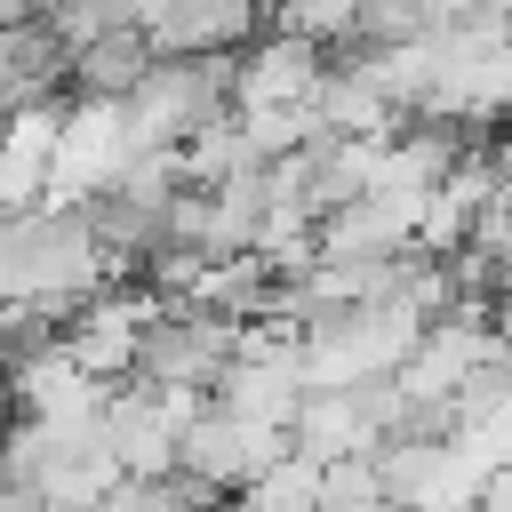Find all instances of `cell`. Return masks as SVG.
<instances>
[{
  "label": "cell",
  "instance_id": "cell-1",
  "mask_svg": "<svg viewBox=\"0 0 512 512\" xmlns=\"http://www.w3.org/2000/svg\"><path fill=\"white\" fill-rule=\"evenodd\" d=\"M112 280V256L96 248L80 208H24L0 216V304L40 312L48 328L72 320L96 288Z\"/></svg>",
  "mask_w": 512,
  "mask_h": 512
},
{
  "label": "cell",
  "instance_id": "cell-2",
  "mask_svg": "<svg viewBox=\"0 0 512 512\" xmlns=\"http://www.w3.org/2000/svg\"><path fill=\"white\" fill-rule=\"evenodd\" d=\"M376 480L392 512H480L496 464L464 432H400L376 448Z\"/></svg>",
  "mask_w": 512,
  "mask_h": 512
},
{
  "label": "cell",
  "instance_id": "cell-3",
  "mask_svg": "<svg viewBox=\"0 0 512 512\" xmlns=\"http://www.w3.org/2000/svg\"><path fill=\"white\" fill-rule=\"evenodd\" d=\"M280 456H288V432L248 424V416H232V408L208 400V408L192 416V432L176 440V480L200 488L208 504H224V496H248Z\"/></svg>",
  "mask_w": 512,
  "mask_h": 512
},
{
  "label": "cell",
  "instance_id": "cell-4",
  "mask_svg": "<svg viewBox=\"0 0 512 512\" xmlns=\"http://www.w3.org/2000/svg\"><path fill=\"white\" fill-rule=\"evenodd\" d=\"M216 408L248 416V424H272L288 432L296 408H304V352H296V328L288 320H248L240 328V352L216 384Z\"/></svg>",
  "mask_w": 512,
  "mask_h": 512
},
{
  "label": "cell",
  "instance_id": "cell-5",
  "mask_svg": "<svg viewBox=\"0 0 512 512\" xmlns=\"http://www.w3.org/2000/svg\"><path fill=\"white\" fill-rule=\"evenodd\" d=\"M168 320V304L136 280V288H96L64 328H56V344H64V360L80 368V376H96V384H120V376H136V352H144V336Z\"/></svg>",
  "mask_w": 512,
  "mask_h": 512
},
{
  "label": "cell",
  "instance_id": "cell-6",
  "mask_svg": "<svg viewBox=\"0 0 512 512\" xmlns=\"http://www.w3.org/2000/svg\"><path fill=\"white\" fill-rule=\"evenodd\" d=\"M408 424V400L392 384H360V392H304L296 424H288V448L312 456V464H344V456H376L384 440H400Z\"/></svg>",
  "mask_w": 512,
  "mask_h": 512
},
{
  "label": "cell",
  "instance_id": "cell-7",
  "mask_svg": "<svg viewBox=\"0 0 512 512\" xmlns=\"http://www.w3.org/2000/svg\"><path fill=\"white\" fill-rule=\"evenodd\" d=\"M200 408H208L200 392H152V384H128V392L104 400L96 432H104V448L120 456L128 480H168V472H176V440L192 432Z\"/></svg>",
  "mask_w": 512,
  "mask_h": 512
},
{
  "label": "cell",
  "instance_id": "cell-8",
  "mask_svg": "<svg viewBox=\"0 0 512 512\" xmlns=\"http://www.w3.org/2000/svg\"><path fill=\"white\" fill-rule=\"evenodd\" d=\"M232 352H240V320H216V312H168V320L144 336V352H136V376H128V384H152V392H200V400H216V384H224Z\"/></svg>",
  "mask_w": 512,
  "mask_h": 512
},
{
  "label": "cell",
  "instance_id": "cell-9",
  "mask_svg": "<svg viewBox=\"0 0 512 512\" xmlns=\"http://www.w3.org/2000/svg\"><path fill=\"white\" fill-rule=\"evenodd\" d=\"M264 8H272V0H160V8L144 16V56H152V64L240 56Z\"/></svg>",
  "mask_w": 512,
  "mask_h": 512
},
{
  "label": "cell",
  "instance_id": "cell-10",
  "mask_svg": "<svg viewBox=\"0 0 512 512\" xmlns=\"http://www.w3.org/2000/svg\"><path fill=\"white\" fill-rule=\"evenodd\" d=\"M320 72H328L320 48H304L288 32H264L256 48L232 56V112H296V104H312Z\"/></svg>",
  "mask_w": 512,
  "mask_h": 512
},
{
  "label": "cell",
  "instance_id": "cell-11",
  "mask_svg": "<svg viewBox=\"0 0 512 512\" xmlns=\"http://www.w3.org/2000/svg\"><path fill=\"white\" fill-rule=\"evenodd\" d=\"M8 392H16V416L56 424V432H88V424L104 416V400H112V384L80 376V368L64 360V344H40L32 360H16V368H8Z\"/></svg>",
  "mask_w": 512,
  "mask_h": 512
},
{
  "label": "cell",
  "instance_id": "cell-12",
  "mask_svg": "<svg viewBox=\"0 0 512 512\" xmlns=\"http://www.w3.org/2000/svg\"><path fill=\"white\" fill-rule=\"evenodd\" d=\"M64 88V48L48 24H8L0 32V120L24 104H48Z\"/></svg>",
  "mask_w": 512,
  "mask_h": 512
},
{
  "label": "cell",
  "instance_id": "cell-13",
  "mask_svg": "<svg viewBox=\"0 0 512 512\" xmlns=\"http://www.w3.org/2000/svg\"><path fill=\"white\" fill-rule=\"evenodd\" d=\"M152 72V56H144V32H104V40H88L80 56H64V80H72V96H104V104H120L136 80Z\"/></svg>",
  "mask_w": 512,
  "mask_h": 512
},
{
  "label": "cell",
  "instance_id": "cell-14",
  "mask_svg": "<svg viewBox=\"0 0 512 512\" xmlns=\"http://www.w3.org/2000/svg\"><path fill=\"white\" fill-rule=\"evenodd\" d=\"M272 32H288V40H304V48H344V40H360V24H352V0H272Z\"/></svg>",
  "mask_w": 512,
  "mask_h": 512
},
{
  "label": "cell",
  "instance_id": "cell-15",
  "mask_svg": "<svg viewBox=\"0 0 512 512\" xmlns=\"http://www.w3.org/2000/svg\"><path fill=\"white\" fill-rule=\"evenodd\" d=\"M56 136H64V96H48V104H24V112H8V120H0V152H8L16 168H48Z\"/></svg>",
  "mask_w": 512,
  "mask_h": 512
},
{
  "label": "cell",
  "instance_id": "cell-16",
  "mask_svg": "<svg viewBox=\"0 0 512 512\" xmlns=\"http://www.w3.org/2000/svg\"><path fill=\"white\" fill-rule=\"evenodd\" d=\"M248 512H320V464L288 448V456L248 488Z\"/></svg>",
  "mask_w": 512,
  "mask_h": 512
},
{
  "label": "cell",
  "instance_id": "cell-17",
  "mask_svg": "<svg viewBox=\"0 0 512 512\" xmlns=\"http://www.w3.org/2000/svg\"><path fill=\"white\" fill-rule=\"evenodd\" d=\"M104 512H208V496H200V488H184V480L168 472V480H120Z\"/></svg>",
  "mask_w": 512,
  "mask_h": 512
},
{
  "label": "cell",
  "instance_id": "cell-18",
  "mask_svg": "<svg viewBox=\"0 0 512 512\" xmlns=\"http://www.w3.org/2000/svg\"><path fill=\"white\" fill-rule=\"evenodd\" d=\"M464 248H480L488 264H496V288L512 280V192H496L488 208H480V224H472V240Z\"/></svg>",
  "mask_w": 512,
  "mask_h": 512
},
{
  "label": "cell",
  "instance_id": "cell-19",
  "mask_svg": "<svg viewBox=\"0 0 512 512\" xmlns=\"http://www.w3.org/2000/svg\"><path fill=\"white\" fill-rule=\"evenodd\" d=\"M0 512H48V504H40L32 488H0Z\"/></svg>",
  "mask_w": 512,
  "mask_h": 512
},
{
  "label": "cell",
  "instance_id": "cell-20",
  "mask_svg": "<svg viewBox=\"0 0 512 512\" xmlns=\"http://www.w3.org/2000/svg\"><path fill=\"white\" fill-rule=\"evenodd\" d=\"M488 160H496V176H504V192H512V128L496 136V152H488Z\"/></svg>",
  "mask_w": 512,
  "mask_h": 512
},
{
  "label": "cell",
  "instance_id": "cell-21",
  "mask_svg": "<svg viewBox=\"0 0 512 512\" xmlns=\"http://www.w3.org/2000/svg\"><path fill=\"white\" fill-rule=\"evenodd\" d=\"M384 512H392V504H384Z\"/></svg>",
  "mask_w": 512,
  "mask_h": 512
}]
</instances>
